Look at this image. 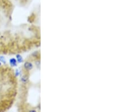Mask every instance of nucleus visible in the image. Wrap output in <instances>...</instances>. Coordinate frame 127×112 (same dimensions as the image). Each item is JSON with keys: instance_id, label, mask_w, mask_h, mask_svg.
<instances>
[{"instance_id": "1", "label": "nucleus", "mask_w": 127, "mask_h": 112, "mask_svg": "<svg viewBox=\"0 0 127 112\" xmlns=\"http://www.w3.org/2000/svg\"><path fill=\"white\" fill-rule=\"evenodd\" d=\"M23 68L24 70L26 71V73H28L33 69V65L31 62L27 61V62H26L24 64Z\"/></svg>"}, {"instance_id": "2", "label": "nucleus", "mask_w": 127, "mask_h": 112, "mask_svg": "<svg viewBox=\"0 0 127 112\" xmlns=\"http://www.w3.org/2000/svg\"><path fill=\"white\" fill-rule=\"evenodd\" d=\"M20 81L21 82L23 83V84H27L29 81V76H28V75L27 73H26L25 74L22 75L21 76V78H20Z\"/></svg>"}, {"instance_id": "3", "label": "nucleus", "mask_w": 127, "mask_h": 112, "mask_svg": "<svg viewBox=\"0 0 127 112\" xmlns=\"http://www.w3.org/2000/svg\"><path fill=\"white\" fill-rule=\"evenodd\" d=\"M17 61L15 58H12L9 60V64L12 67H15L17 66Z\"/></svg>"}, {"instance_id": "4", "label": "nucleus", "mask_w": 127, "mask_h": 112, "mask_svg": "<svg viewBox=\"0 0 127 112\" xmlns=\"http://www.w3.org/2000/svg\"><path fill=\"white\" fill-rule=\"evenodd\" d=\"M16 61H17V62L19 63V64H20L23 62V57H22V56L20 54H17L16 56Z\"/></svg>"}, {"instance_id": "5", "label": "nucleus", "mask_w": 127, "mask_h": 112, "mask_svg": "<svg viewBox=\"0 0 127 112\" xmlns=\"http://www.w3.org/2000/svg\"><path fill=\"white\" fill-rule=\"evenodd\" d=\"M35 65H36V66L37 67V68H40V62L39 59H38V60H36L35 61Z\"/></svg>"}, {"instance_id": "6", "label": "nucleus", "mask_w": 127, "mask_h": 112, "mask_svg": "<svg viewBox=\"0 0 127 112\" xmlns=\"http://www.w3.org/2000/svg\"><path fill=\"white\" fill-rule=\"evenodd\" d=\"M0 60H1V61L2 62H3V63H6V60H5V58L3 57H0Z\"/></svg>"}, {"instance_id": "7", "label": "nucleus", "mask_w": 127, "mask_h": 112, "mask_svg": "<svg viewBox=\"0 0 127 112\" xmlns=\"http://www.w3.org/2000/svg\"><path fill=\"white\" fill-rule=\"evenodd\" d=\"M15 75V76H19V75H20V71L19 70H16Z\"/></svg>"}, {"instance_id": "8", "label": "nucleus", "mask_w": 127, "mask_h": 112, "mask_svg": "<svg viewBox=\"0 0 127 112\" xmlns=\"http://www.w3.org/2000/svg\"><path fill=\"white\" fill-rule=\"evenodd\" d=\"M1 61L0 60V66H1Z\"/></svg>"}, {"instance_id": "9", "label": "nucleus", "mask_w": 127, "mask_h": 112, "mask_svg": "<svg viewBox=\"0 0 127 112\" xmlns=\"http://www.w3.org/2000/svg\"><path fill=\"white\" fill-rule=\"evenodd\" d=\"M1 0H0V3H1Z\"/></svg>"}]
</instances>
